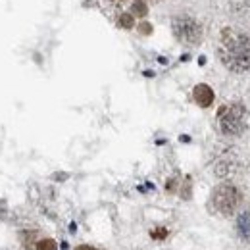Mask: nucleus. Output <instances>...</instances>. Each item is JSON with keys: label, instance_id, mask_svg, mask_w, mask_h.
Instances as JSON below:
<instances>
[{"label": "nucleus", "instance_id": "8", "mask_svg": "<svg viewBox=\"0 0 250 250\" xmlns=\"http://www.w3.org/2000/svg\"><path fill=\"white\" fill-rule=\"evenodd\" d=\"M133 23H135V16L129 12V14H122L120 16V25L125 27V29H131L133 27Z\"/></svg>", "mask_w": 250, "mask_h": 250}, {"label": "nucleus", "instance_id": "2", "mask_svg": "<svg viewBox=\"0 0 250 250\" xmlns=\"http://www.w3.org/2000/svg\"><path fill=\"white\" fill-rule=\"evenodd\" d=\"M219 131L227 137H237L247 129V110L243 104H225L218 112Z\"/></svg>", "mask_w": 250, "mask_h": 250}, {"label": "nucleus", "instance_id": "6", "mask_svg": "<svg viewBox=\"0 0 250 250\" xmlns=\"http://www.w3.org/2000/svg\"><path fill=\"white\" fill-rule=\"evenodd\" d=\"M237 231H239L243 241L250 243V212H245V214L239 216V219H237Z\"/></svg>", "mask_w": 250, "mask_h": 250}, {"label": "nucleus", "instance_id": "4", "mask_svg": "<svg viewBox=\"0 0 250 250\" xmlns=\"http://www.w3.org/2000/svg\"><path fill=\"white\" fill-rule=\"evenodd\" d=\"M173 35L185 44H198L202 41V25L190 16H177L171 21Z\"/></svg>", "mask_w": 250, "mask_h": 250}, {"label": "nucleus", "instance_id": "3", "mask_svg": "<svg viewBox=\"0 0 250 250\" xmlns=\"http://www.w3.org/2000/svg\"><path fill=\"white\" fill-rule=\"evenodd\" d=\"M241 204V192L239 188L229 185V183H223L218 185L212 192V206L214 210L221 214V216H233L237 212Z\"/></svg>", "mask_w": 250, "mask_h": 250}, {"label": "nucleus", "instance_id": "11", "mask_svg": "<svg viewBox=\"0 0 250 250\" xmlns=\"http://www.w3.org/2000/svg\"><path fill=\"white\" fill-rule=\"evenodd\" d=\"M75 250H96V249H93V247H89V245H79Z\"/></svg>", "mask_w": 250, "mask_h": 250}, {"label": "nucleus", "instance_id": "9", "mask_svg": "<svg viewBox=\"0 0 250 250\" xmlns=\"http://www.w3.org/2000/svg\"><path fill=\"white\" fill-rule=\"evenodd\" d=\"M37 250H56V243L52 239H44L37 245Z\"/></svg>", "mask_w": 250, "mask_h": 250}, {"label": "nucleus", "instance_id": "5", "mask_svg": "<svg viewBox=\"0 0 250 250\" xmlns=\"http://www.w3.org/2000/svg\"><path fill=\"white\" fill-rule=\"evenodd\" d=\"M192 98H194V102H196L200 108H208V106H212V102H214V91H212L208 85L200 83V85L194 87Z\"/></svg>", "mask_w": 250, "mask_h": 250}, {"label": "nucleus", "instance_id": "7", "mask_svg": "<svg viewBox=\"0 0 250 250\" xmlns=\"http://www.w3.org/2000/svg\"><path fill=\"white\" fill-rule=\"evenodd\" d=\"M146 12H148V8H146L145 2H135V4L131 6V14H133V16L143 18V16H146Z\"/></svg>", "mask_w": 250, "mask_h": 250}, {"label": "nucleus", "instance_id": "1", "mask_svg": "<svg viewBox=\"0 0 250 250\" xmlns=\"http://www.w3.org/2000/svg\"><path fill=\"white\" fill-rule=\"evenodd\" d=\"M218 54L227 69L235 73L247 71L250 69V37L239 29L225 27L219 35Z\"/></svg>", "mask_w": 250, "mask_h": 250}, {"label": "nucleus", "instance_id": "10", "mask_svg": "<svg viewBox=\"0 0 250 250\" xmlns=\"http://www.w3.org/2000/svg\"><path fill=\"white\" fill-rule=\"evenodd\" d=\"M141 31H143V33H150V31H152V27H150L148 23H143V25H141Z\"/></svg>", "mask_w": 250, "mask_h": 250}]
</instances>
